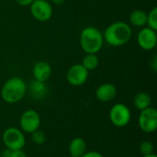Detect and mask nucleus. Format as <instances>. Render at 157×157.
<instances>
[{
	"mask_svg": "<svg viewBox=\"0 0 157 157\" xmlns=\"http://www.w3.org/2000/svg\"><path fill=\"white\" fill-rule=\"evenodd\" d=\"M16 3L21 6H29L34 0H15Z\"/></svg>",
	"mask_w": 157,
	"mask_h": 157,
	"instance_id": "22",
	"label": "nucleus"
},
{
	"mask_svg": "<svg viewBox=\"0 0 157 157\" xmlns=\"http://www.w3.org/2000/svg\"><path fill=\"white\" fill-rule=\"evenodd\" d=\"M29 9L32 17L40 22L50 20L53 14V7L47 0H34L29 6Z\"/></svg>",
	"mask_w": 157,
	"mask_h": 157,
	"instance_id": "6",
	"label": "nucleus"
},
{
	"mask_svg": "<svg viewBox=\"0 0 157 157\" xmlns=\"http://www.w3.org/2000/svg\"><path fill=\"white\" fill-rule=\"evenodd\" d=\"M143 157H157L155 154H151V155H144Z\"/></svg>",
	"mask_w": 157,
	"mask_h": 157,
	"instance_id": "26",
	"label": "nucleus"
},
{
	"mask_svg": "<svg viewBox=\"0 0 157 157\" xmlns=\"http://www.w3.org/2000/svg\"><path fill=\"white\" fill-rule=\"evenodd\" d=\"M81 64L88 71L95 70L98 67L99 64V59L97 54L93 53H86V55L83 57Z\"/></svg>",
	"mask_w": 157,
	"mask_h": 157,
	"instance_id": "17",
	"label": "nucleus"
},
{
	"mask_svg": "<svg viewBox=\"0 0 157 157\" xmlns=\"http://www.w3.org/2000/svg\"><path fill=\"white\" fill-rule=\"evenodd\" d=\"M30 134H31V141L36 145H42L45 143V141H46L45 133L42 131H40V129L35 131V132H33Z\"/></svg>",
	"mask_w": 157,
	"mask_h": 157,
	"instance_id": "20",
	"label": "nucleus"
},
{
	"mask_svg": "<svg viewBox=\"0 0 157 157\" xmlns=\"http://www.w3.org/2000/svg\"><path fill=\"white\" fill-rule=\"evenodd\" d=\"M27 89H29L30 96L37 100L45 98L49 92V88L45 82H40L37 80H33Z\"/></svg>",
	"mask_w": 157,
	"mask_h": 157,
	"instance_id": "13",
	"label": "nucleus"
},
{
	"mask_svg": "<svg viewBox=\"0 0 157 157\" xmlns=\"http://www.w3.org/2000/svg\"><path fill=\"white\" fill-rule=\"evenodd\" d=\"M129 20L132 25L143 28L147 23V13L142 9H135L130 14Z\"/></svg>",
	"mask_w": 157,
	"mask_h": 157,
	"instance_id": "15",
	"label": "nucleus"
},
{
	"mask_svg": "<svg viewBox=\"0 0 157 157\" xmlns=\"http://www.w3.org/2000/svg\"><path fill=\"white\" fill-rule=\"evenodd\" d=\"M12 150L8 149V148H6L5 150H3V152L0 154V156L1 157H11L12 155Z\"/></svg>",
	"mask_w": 157,
	"mask_h": 157,
	"instance_id": "24",
	"label": "nucleus"
},
{
	"mask_svg": "<svg viewBox=\"0 0 157 157\" xmlns=\"http://www.w3.org/2000/svg\"><path fill=\"white\" fill-rule=\"evenodd\" d=\"M132 36L131 26L125 21H115L103 32L104 40L112 47H121L130 41Z\"/></svg>",
	"mask_w": 157,
	"mask_h": 157,
	"instance_id": "1",
	"label": "nucleus"
},
{
	"mask_svg": "<svg viewBox=\"0 0 157 157\" xmlns=\"http://www.w3.org/2000/svg\"><path fill=\"white\" fill-rule=\"evenodd\" d=\"M89 76V71L86 70L81 63H75L70 66L66 72L67 82L74 86L84 85Z\"/></svg>",
	"mask_w": 157,
	"mask_h": 157,
	"instance_id": "9",
	"label": "nucleus"
},
{
	"mask_svg": "<svg viewBox=\"0 0 157 157\" xmlns=\"http://www.w3.org/2000/svg\"><path fill=\"white\" fill-rule=\"evenodd\" d=\"M151 103H152V98L146 92H139L134 96L133 104L135 108L140 111L151 107Z\"/></svg>",
	"mask_w": 157,
	"mask_h": 157,
	"instance_id": "16",
	"label": "nucleus"
},
{
	"mask_svg": "<svg viewBox=\"0 0 157 157\" xmlns=\"http://www.w3.org/2000/svg\"><path fill=\"white\" fill-rule=\"evenodd\" d=\"M146 25L148 28L157 30V8L153 7L149 13H147V23Z\"/></svg>",
	"mask_w": 157,
	"mask_h": 157,
	"instance_id": "18",
	"label": "nucleus"
},
{
	"mask_svg": "<svg viewBox=\"0 0 157 157\" xmlns=\"http://www.w3.org/2000/svg\"><path fill=\"white\" fill-rule=\"evenodd\" d=\"M11 157H27L26 153L21 149V150H16L12 152V155Z\"/></svg>",
	"mask_w": 157,
	"mask_h": 157,
	"instance_id": "23",
	"label": "nucleus"
},
{
	"mask_svg": "<svg viewBox=\"0 0 157 157\" xmlns=\"http://www.w3.org/2000/svg\"><path fill=\"white\" fill-rule=\"evenodd\" d=\"M137 43L144 51L154 50L157 44L156 31L148 27L143 28L137 35Z\"/></svg>",
	"mask_w": 157,
	"mask_h": 157,
	"instance_id": "10",
	"label": "nucleus"
},
{
	"mask_svg": "<svg viewBox=\"0 0 157 157\" xmlns=\"http://www.w3.org/2000/svg\"><path fill=\"white\" fill-rule=\"evenodd\" d=\"M0 157H1V156H0Z\"/></svg>",
	"mask_w": 157,
	"mask_h": 157,
	"instance_id": "29",
	"label": "nucleus"
},
{
	"mask_svg": "<svg viewBox=\"0 0 157 157\" xmlns=\"http://www.w3.org/2000/svg\"><path fill=\"white\" fill-rule=\"evenodd\" d=\"M104 41L103 33L96 27H86L80 33V46L86 53L98 54L101 51Z\"/></svg>",
	"mask_w": 157,
	"mask_h": 157,
	"instance_id": "3",
	"label": "nucleus"
},
{
	"mask_svg": "<svg viewBox=\"0 0 157 157\" xmlns=\"http://www.w3.org/2000/svg\"><path fill=\"white\" fill-rule=\"evenodd\" d=\"M139 151H140V153H141V155L143 156L144 155H148L154 154L155 146H154V144L150 141H143L140 144Z\"/></svg>",
	"mask_w": 157,
	"mask_h": 157,
	"instance_id": "19",
	"label": "nucleus"
},
{
	"mask_svg": "<svg viewBox=\"0 0 157 157\" xmlns=\"http://www.w3.org/2000/svg\"><path fill=\"white\" fill-rule=\"evenodd\" d=\"M86 141L80 137L74 138L69 144V154L71 157H81L86 152Z\"/></svg>",
	"mask_w": 157,
	"mask_h": 157,
	"instance_id": "14",
	"label": "nucleus"
},
{
	"mask_svg": "<svg viewBox=\"0 0 157 157\" xmlns=\"http://www.w3.org/2000/svg\"><path fill=\"white\" fill-rule=\"evenodd\" d=\"M138 125L145 133L155 132L157 129V111L155 108L149 107L141 110L138 118Z\"/></svg>",
	"mask_w": 157,
	"mask_h": 157,
	"instance_id": "7",
	"label": "nucleus"
},
{
	"mask_svg": "<svg viewBox=\"0 0 157 157\" xmlns=\"http://www.w3.org/2000/svg\"><path fill=\"white\" fill-rule=\"evenodd\" d=\"M47 1H49V0H47Z\"/></svg>",
	"mask_w": 157,
	"mask_h": 157,
	"instance_id": "28",
	"label": "nucleus"
},
{
	"mask_svg": "<svg viewBox=\"0 0 157 157\" xmlns=\"http://www.w3.org/2000/svg\"><path fill=\"white\" fill-rule=\"evenodd\" d=\"M96 98L101 102H109L113 100L117 96V88L110 83H105L100 85L96 89Z\"/></svg>",
	"mask_w": 157,
	"mask_h": 157,
	"instance_id": "12",
	"label": "nucleus"
},
{
	"mask_svg": "<svg viewBox=\"0 0 157 157\" xmlns=\"http://www.w3.org/2000/svg\"><path fill=\"white\" fill-rule=\"evenodd\" d=\"M2 140L6 148H8L12 151L23 149L26 144L23 132L16 127H9L6 129L3 132Z\"/></svg>",
	"mask_w": 157,
	"mask_h": 157,
	"instance_id": "4",
	"label": "nucleus"
},
{
	"mask_svg": "<svg viewBox=\"0 0 157 157\" xmlns=\"http://www.w3.org/2000/svg\"><path fill=\"white\" fill-rule=\"evenodd\" d=\"M52 66L49 63L45 61H40L37 62L32 68V75L34 77V80L40 81V82H45L49 80V78L52 75Z\"/></svg>",
	"mask_w": 157,
	"mask_h": 157,
	"instance_id": "11",
	"label": "nucleus"
},
{
	"mask_svg": "<svg viewBox=\"0 0 157 157\" xmlns=\"http://www.w3.org/2000/svg\"><path fill=\"white\" fill-rule=\"evenodd\" d=\"M19 126L23 132L29 134L39 130L40 126V114L34 109L25 110L20 116Z\"/></svg>",
	"mask_w": 157,
	"mask_h": 157,
	"instance_id": "8",
	"label": "nucleus"
},
{
	"mask_svg": "<svg viewBox=\"0 0 157 157\" xmlns=\"http://www.w3.org/2000/svg\"><path fill=\"white\" fill-rule=\"evenodd\" d=\"M128 157H133V156H128Z\"/></svg>",
	"mask_w": 157,
	"mask_h": 157,
	"instance_id": "27",
	"label": "nucleus"
},
{
	"mask_svg": "<svg viewBox=\"0 0 157 157\" xmlns=\"http://www.w3.org/2000/svg\"><path fill=\"white\" fill-rule=\"evenodd\" d=\"M27 85L25 81L17 76L7 79L1 88V98L8 104H16L23 99L27 93Z\"/></svg>",
	"mask_w": 157,
	"mask_h": 157,
	"instance_id": "2",
	"label": "nucleus"
},
{
	"mask_svg": "<svg viewBox=\"0 0 157 157\" xmlns=\"http://www.w3.org/2000/svg\"><path fill=\"white\" fill-rule=\"evenodd\" d=\"M132 119L131 109L122 103H117L109 110V121L118 128H123L127 126Z\"/></svg>",
	"mask_w": 157,
	"mask_h": 157,
	"instance_id": "5",
	"label": "nucleus"
},
{
	"mask_svg": "<svg viewBox=\"0 0 157 157\" xmlns=\"http://www.w3.org/2000/svg\"><path fill=\"white\" fill-rule=\"evenodd\" d=\"M52 1L56 6H61V5H63L65 2V0H52Z\"/></svg>",
	"mask_w": 157,
	"mask_h": 157,
	"instance_id": "25",
	"label": "nucleus"
},
{
	"mask_svg": "<svg viewBox=\"0 0 157 157\" xmlns=\"http://www.w3.org/2000/svg\"><path fill=\"white\" fill-rule=\"evenodd\" d=\"M81 157H104L100 153L97 151H90V152H86Z\"/></svg>",
	"mask_w": 157,
	"mask_h": 157,
	"instance_id": "21",
	"label": "nucleus"
}]
</instances>
